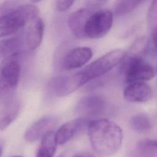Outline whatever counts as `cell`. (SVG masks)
Masks as SVG:
<instances>
[{"mask_svg":"<svg viewBox=\"0 0 157 157\" xmlns=\"http://www.w3.org/2000/svg\"><path fill=\"white\" fill-rule=\"evenodd\" d=\"M90 145L98 155L111 156L120 148L123 138L121 128L114 121L107 118H97L88 124Z\"/></svg>","mask_w":157,"mask_h":157,"instance_id":"1","label":"cell"},{"mask_svg":"<svg viewBox=\"0 0 157 157\" xmlns=\"http://www.w3.org/2000/svg\"><path fill=\"white\" fill-rule=\"evenodd\" d=\"M20 52L13 53L1 60L0 64V104L15 98L21 74Z\"/></svg>","mask_w":157,"mask_h":157,"instance_id":"2","label":"cell"},{"mask_svg":"<svg viewBox=\"0 0 157 157\" xmlns=\"http://www.w3.org/2000/svg\"><path fill=\"white\" fill-rule=\"evenodd\" d=\"M39 10L33 5L23 4L0 12V38L15 33L38 17Z\"/></svg>","mask_w":157,"mask_h":157,"instance_id":"3","label":"cell"},{"mask_svg":"<svg viewBox=\"0 0 157 157\" xmlns=\"http://www.w3.org/2000/svg\"><path fill=\"white\" fill-rule=\"evenodd\" d=\"M126 53L121 49L112 50L97 58L77 72L81 86L112 70L123 61Z\"/></svg>","mask_w":157,"mask_h":157,"instance_id":"4","label":"cell"},{"mask_svg":"<svg viewBox=\"0 0 157 157\" xmlns=\"http://www.w3.org/2000/svg\"><path fill=\"white\" fill-rule=\"evenodd\" d=\"M122 71L127 83L144 82L152 79L156 75L154 67L146 62L144 58L126 53L123 61Z\"/></svg>","mask_w":157,"mask_h":157,"instance_id":"5","label":"cell"},{"mask_svg":"<svg viewBox=\"0 0 157 157\" xmlns=\"http://www.w3.org/2000/svg\"><path fill=\"white\" fill-rule=\"evenodd\" d=\"M113 23V14L107 9H101L91 13L88 18L85 28V37L98 39L105 36Z\"/></svg>","mask_w":157,"mask_h":157,"instance_id":"6","label":"cell"},{"mask_svg":"<svg viewBox=\"0 0 157 157\" xmlns=\"http://www.w3.org/2000/svg\"><path fill=\"white\" fill-rule=\"evenodd\" d=\"M106 110V102L99 96L91 95L82 98L77 104L76 112L80 118L86 120L102 115Z\"/></svg>","mask_w":157,"mask_h":157,"instance_id":"7","label":"cell"},{"mask_svg":"<svg viewBox=\"0 0 157 157\" xmlns=\"http://www.w3.org/2000/svg\"><path fill=\"white\" fill-rule=\"evenodd\" d=\"M55 116H45L34 122L26 130L24 138L28 142H34L42 139L48 132L52 131L58 123Z\"/></svg>","mask_w":157,"mask_h":157,"instance_id":"8","label":"cell"},{"mask_svg":"<svg viewBox=\"0 0 157 157\" xmlns=\"http://www.w3.org/2000/svg\"><path fill=\"white\" fill-rule=\"evenodd\" d=\"M92 56V50L89 47H78L72 48L64 56L63 67L66 70L79 68L87 63Z\"/></svg>","mask_w":157,"mask_h":157,"instance_id":"9","label":"cell"},{"mask_svg":"<svg viewBox=\"0 0 157 157\" xmlns=\"http://www.w3.org/2000/svg\"><path fill=\"white\" fill-rule=\"evenodd\" d=\"M53 92L59 97L66 96L81 86L77 73L55 78L51 82Z\"/></svg>","mask_w":157,"mask_h":157,"instance_id":"10","label":"cell"},{"mask_svg":"<svg viewBox=\"0 0 157 157\" xmlns=\"http://www.w3.org/2000/svg\"><path fill=\"white\" fill-rule=\"evenodd\" d=\"M151 87L144 82H136L129 83L123 91L124 98L131 102H145L152 97Z\"/></svg>","mask_w":157,"mask_h":157,"instance_id":"11","label":"cell"},{"mask_svg":"<svg viewBox=\"0 0 157 157\" xmlns=\"http://www.w3.org/2000/svg\"><path fill=\"white\" fill-rule=\"evenodd\" d=\"M44 26L43 20L39 17L29 23L25 36V44L29 50H34L40 45L44 35Z\"/></svg>","mask_w":157,"mask_h":157,"instance_id":"12","label":"cell"},{"mask_svg":"<svg viewBox=\"0 0 157 157\" xmlns=\"http://www.w3.org/2000/svg\"><path fill=\"white\" fill-rule=\"evenodd\" d=\"M88 120L82 118L70 120L61 126L56 132L55 137L58 144L63 145L69 141L85 124L89 123Z\"/></svg>","mask_w":157,"mask_h":157,"instance_id":"13","label":"cell"},{"mask_svg":"<svg viewBox=\"0 0 157 157\" xmlns=\"http://www.w3.org/2000/svg\"><path fill=\"white\" fill-rule=\"evenodd\" d=\"M91 13L86 9H80L71 13L67 18V25L72 33L77 38L85 37V28Z\"/></svg>","mask_w":157,"mask_h":157,"instance_id":"14","label":"cell"},{"mask_svg":"<svg viewBox=\"0 0 157 157\" xmlns=\"http://www.w3.org/2000/svg\"><path fill=\"white\" fill-rule=\"evenodd\" d=\"M20 104L17 98L0 105V130L7 128L17 117L20 112Z\"/></svg>","mask_w":157,"mask_h":157,"instance_id":"15","label":"cell"},{"mask_svg":"<svg viewBox=\"0 0 157 157\" xmlns=\"http://www.w3.org/2000/svg\"><path fill=\"white\" fill-rule=\"evenodd\" d=\"M57 144L55 133L52 131L48 132L41 139L36 157H53Z\"/></svg>","mask_w":157,"mask_h":157,"instance_id":"16","label":"cell"},{"mask_svg":"<svg viewBox=\"0 0 157 157\" xmlns=\"http://www.w3.org/2000/svg\"><path fill=\"white\" fill-rule=\"evenodd\" d=\"M130 126L136 132L144 134L151 129L153 124L149 116L143 113H139L131 117Z\"/></svg>","mask_w":157,"mask_h":157,"instance_id":"17","label":"cell"},{"mask_svg":"<svg viewBox=\"0 0 157 157\" xmlns=\"http://www.w3.org/2000/svg\"><path fill=\"white\" fill-rule=\"evenodd\" d=\"M18 37H12L0 40V59L17 52H19L20 45Z\"/></svg>","mask_w":157,"mask_h":157,"instance_id":"18","label":"cell"},{"mask_svg":"<svg viewBox=\"0 0 157 157\" xmlns=\"http://www.w3.org/2000/svg\"><path fill=\"white\" fill-rule=\"evenodd\" d=\"M148 40L145 37L138 38L131 45L129 52V55L144 58L148 50Z\"/></svg>","mask_w":157,"mask_h":157,"instance_id":"19","label":"cell"},{"mask_svg":"<svg viewBox=\"0 0 157 157\" xmlns=\"http://www.w3.org/2000/svg\"><path fill=\"white\" fill-rule=\"evenodd\" d=\"M137 0H121L116 7V13L117 15L125 14L132 10L138 5Z\"/></svg>","mask_w":157,"mask_h":157,"instance_id":"20","label":"cell"},{"mask_svg":"<svg viewBox=\"0 0 157 157\" xmlns=\"http://www.w3.org/2000/svg\"><path fill=\"white\" fill-rule=\"evenodd\" d=\"M147 20L148 25L151 29L157 28V0H153L148 9Z\"/></svg>","mask_w":157,"mask_h":157,"instance_id":"21","label":"cell"},{"mask_svg":"<svg viewBox=\"0 0 157 157\" xmlns=\"http://www.w3.org/2000/svg\"><path fill=\"white\" fill-rule=\"evenodd\" d=\"M74 1L75 0H56V10L59 12H64L72 6Z\"/></svg>","mask_w":157,"mask_h":157,"instance_id":"22","label":"cell"},{"mask_svg":"<svg viewBox=\"0 0 157 157\" xmlns=\"http://www.w3.org/2000/svg\"><path fill=\"white\" fill-rule=\"evenodd\" d=\"M139 148H157V140L154 139H143L137 144Z\"/></svg>","mask_w":157,"mask_h":157,"instance_id":"23","label":"cell"},{"mask_svg":"<svg viewBox=\"0 0 157 157\" xmlns=\"http://www.w3.org/2000/svg\"><path fill=\"white\" fill-rule=\"evenodd\" d=\"M152 40L155 47L157 50V28H155L153 29L152 33Z\"/></svg>","mask_w":157,"mask_h":157,"instance_id":"24","label":"cell"},{"mask_svg":"<svg viewBox=\"0 0 157 157\" xmlns=\"http://www.w3.org/2000/svg\"><path fill=\"white\" fill-rule=\"evenodd\" d=\"M74 157H96V156L89 153H81L77 154Z\"/></svg>","mask_w":157,"mask_h":157,"instance_id":"25","label":"cell"},{"mask_svg":"<svg viewBox=\"0 0 157 157\" xmlns=\"http://www.w3.org/2000/svg\"><path fill=\"white\" fill-rule=\"evenodd\" d=\"M137 2H138V4H140V3H141L142 2H143L144 1H145V0H137Z\"/></svg>","mask_w":157,"mask_h":157,"instance_id":"26","label":"cell"},{"mask_svg":"<svg viewBox=\"0 0 157 157\" xmlns=\"http://www.w3.org/2000/svg\"><path fill=\"white\" fill-rule=\"evenodd\" d=\"M32 1H33V2H39V1H41V0H31Z\"/></svg>","mask_w":157,"mask_h":157,"instance_id":"27","label":"cell"},{"mask_svg":"<svg viewBox=\"0 0 157 157\" xmlns=\"http://www.w3.org/2000/svg\"><path fill=\"white\" fill-rule=\"evenodd\" d=\"M1 152H2V149H1V147L0 146V156H1Z\"/></svg>","mask_w":157,"mask_h":157,"instance_id":"28","label":"cell"},{"mask_svg":"<svg viewBox=\"0 0 157 157\" xmlns=\"http://www.w3.org/2000/svg\"><path fill=\"white\" fill-rule=\"evenodd\" d=\"M12 157H22L21 156H12Z\"/></svg>","mask_w":157,"mask_h":157,"instance_id":"29","label":"cell"},{"mask_svg":"<svg viewBox=\"0 0 157 157\" xmlns=\"http://www.w3.org/2000/svg\"><path fill=\"white\" fill-rule=\"evenodd\" d=\"M59 157H63V156H59Z\"/></svg>","mask_w":157,"mask_h":157,"instance_id":"30","label":"cell"}]
</instances>
